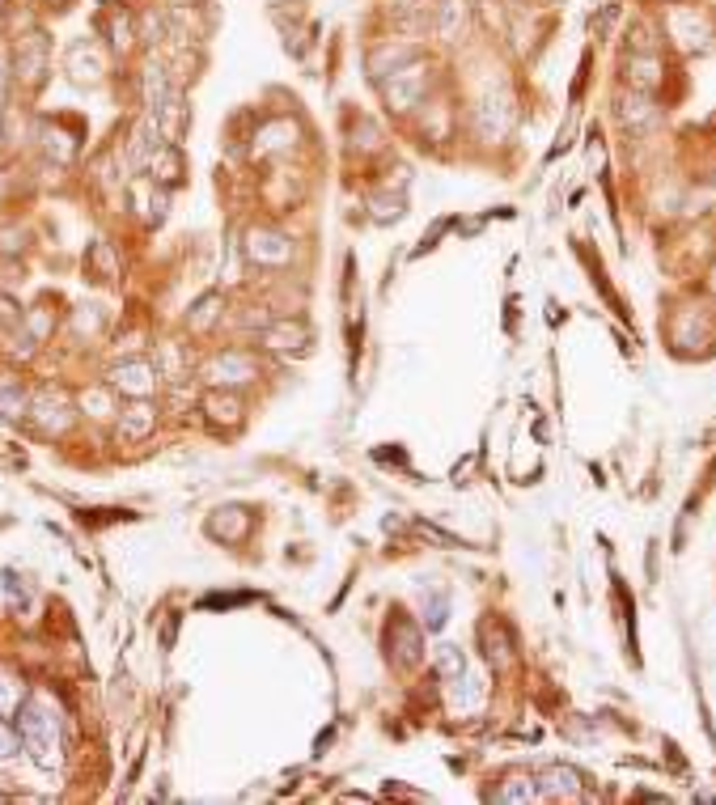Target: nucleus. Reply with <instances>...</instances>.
Wrapping results in <instances>:
<instances>
[{"instance_id": "f257e3e1", "label": "nucleus", "mask_w": 716, "mask_h": 805, "mask_svg": "<svg viewBox=\"0 0 716 805\" xmlns=\"http://www.w3.org/2000/svg\"><path fill=\"white\" fill-rule=\"evenodd\" d=\"M17 729H22V746L26 755L51 772V767H60V717L47 708V700H30L17 712Z\"/></svg>"}, {"instance_id": "f03ea898", "label": "nucleus", "mask_w": 716, "mask_h": 805, "mask_svg": "<svg viewBox=\"0 0 716 805\" xmlns=\"http://www.w3.org/2000/svg\"><path fill=\"white\" fill-rule=\"evenodd\" d=\"M64 73L73 77L77 85H98V81L106 77V56H102V47H98L94 39L68 43V51H64Z\"/></svg>"}, {"instance_id": "7ed1b4c3", "label": "nucleus", "mask_w": 716, "mask_h": 805, "mask_svg": "<svg viewBox=\"0 0 716 805\" xmlns=\"http://www.w3.org/2000/svg\"><path fill=\"white\" fill-rule=\"evenodd\" d=\"M420 94H424V64L395 68V77H386V98L395 111H407L411 102H420Z\"/></svg>"}, {"instance_id": "20e7f679", "label": "nucleus", "mask_w": 716, "mask_h": 805, "mask_svg": "<svg viewBox=\"0 0 716 805\" xmlns=\"http://www.w3.org/2000/svg\"><path fill=\"white\" fill-rule=\"evenodd\" d=\"M246 250H250V259L255 263H284L293 255V242L284 238V234H267V229H255L250 234V242H246Z\"/></svg>"}, {"instance_id": "39448f33", "label": "nucleus", "mask_w": 716, "mask_h": 805, "mask_svg": "<svg viewBox=\"0 0 716 805\" xmlns=\"http://www.w3.org/2000/svg\"><path fill=\"white\" fill-rule=\"evenodd\" d=\"M17 73H22L30 85L43 81V73H47V43L39 39V34H30V39H22V47H17Z\"/></svg>"}, {"instance_id": "423d86ee", "label": "nucleus", "mask_w": 716, "mask_h": 805, "mask_svg": "<svg viewBox=\"0 0 716 805\" xmlns=\"http://www.w3.org/2000/svg\"><path fill=\"white\" fill-rule=\"evenodd\" d=\"M149 170H153V178L157 183H166V187H174V183H183V153H178V145H161L149 153Z\"/></svg>"}, {"instance_id": "0eeeda50", "label": "nucleus", "mask_w": 716, "mask_h": 805, "mask_svg": "<svg viewBox=\"0 0 716 805\" xmlns=\"http://www.w3.org/2000/svg\"><path fill=\"white\" fill-rule=\"evenodd\" d=\"M115 386H119V390H128V395H140V399H145L149 390L157 386V373H153L145 361H128V365H119V369H115Z\"/></svg>"}, {"instance_id": "6e6552de", "label": "nucleus", "mask_w": 716, "mask_h": 805, "mask_svg": "<svg viewBox=\"0 0 716 805\" xmlns=\"http://www.w3.org/2000/svg\"><path fill=\"white\" fill-rule=\"evenodd\" d=\"M390 632H399V649H390V657H395L399 666H411V661H420V632L411 628L403 615L390 619Z\"/></svg>"}, {"instance_id": "1a4fd4ad", "label": "nucleus", "mask_w": 716, "mask_h": 805, "mask_svg": "<svg viewBox=\"0 0 716 805\" xmlns=\"http://www.w3.org/2000/svg\"><path fill=\"white\" fill-rule=\"evenodd\" d=\"M250 373H255V365H250V356H242V352H229V356H221L217 365H212V378L217 382H246Z\"/></svg>"}, {"instance_id": "9d476101", "label": "nucleus", "mask_w": 716, "mask_h": 805, "mask_svg": "<svg viewBox=\"0 0 716 805\" xmlns=\"http://www.w3.org/2000/svg\"><path fill=\"white\" fill-rule=\"evenodd\" d=\"M26 411V395L17 386H5L0 382V416H9V420H17Z\"/></svg>"}, {"instance_id": "9b49d317", "label": "nucleus", "mask_w": 716, "mask_h": 805, "mask_svg": "<svg viewBox=\"0 0 716 805\" xmlns=\"http://www.w3.org/2000/svg\"><path fill=\"white\" fill-rule=\"evenodd\" d=\"M267 344H272V348L306 344V327H276V331H267Z\"/></svg>"}, {"instance_id": "f8f14e48", "label": "nucleus", "mask_w": 716, "mask_h": 805, "mask_svg": "<svg viewBox=\"0 0 716 805\" xmlns=\"http://www.w3.org/2000/svg\"><path fill=\"white\" fill-rule=\"evenodd\" d=\"M145 428H149V403H132V407H128V420H123V433L140 437Z\"/></svg>"}, {"instance_id": "ddd939ff", "label": "nucleus", "mask_w": 716, "mask_h": 805, "mask_svg": "<svg viewBox=\"0 0 716 805\" xmlns=\"http://www.w3.org/2000/svg\"><path fill=\"white\" fill-rule=\"evenodd\" d=\"M17 704H22V687L9 674H0V712H13Z\"/></svg>"}, {"instance_id": "4468645a", "label": "nucleus", "mask_w": 716, "mask_h": 805, "mask_svg": "<svg viewBox=\"0 0 716 805\" xmlns=\"http://www.w3.org/2000/svg\"><path fill=\"white\" fill-rule=\"evenodd\" d=\"M111 43H115V51H123V47H132V22H128V17H115V22H111Z\"/></svg>"}, {"instance_id": "2eb2a0df", "label": "nucleus", "mask_w": 716, "mask_h": 805, "mask_svg": "<svg viewBox=\"0 0 716 805\" xmlns=\"http://www.w3.org/2000/svg\"><path fill=\"white\" fill-rule=\"evenodd\" d=\"M462 670H467V666H462V657H458L454 649H441V674H445V678H458Z\"/></svg>"}, {"instance_id": "dca6fc26", "label": "nucleus", "mask_w": 716, "mask_h": 805, "mask_svg": "<svg viewBox=\"0 0 716 805\" xmlns=\"http://www.w3.org/2000/svg\"><path fill=\"white\" fill-rule=\"evenodd\" d=\"M13 750H17V738H13V733H9L5 725H0V763L13 759Z\"/></svg>"}, {"instance_id": "f3484780", "label": "nucleus", "mask_w": 716, "mask_h": 805, "mask_svg": "<svg viewBox=\"0 0 716 805\" xmlns=\"http://www.w3.org/2000/svg\"><path fill=\"white\" fill-rule=\"evenodd\" d=\"M212 310H217V297H208V301H204V310H200V314H195V318H191V327H208V318H212Z\"/></svg>"}, {"instance_id": "a211bd4d", "label": "nucleus", "mask_w": 716, "mask_h": 805, "mask_svg": "<svg viewBox=\"0 0 716 805\" xmlns=\"http://www.w3.org/2000/svg\"><path fill=\"white\" fill-rule=\"evenodd\" d=\"M0 94H5V73H0Z\"/></svg>"}, {"instance_id": "6ab92c4d", "label": "nucleus", "mask_w": 716, "mask_h": 805, "mask_svg": "<svg viewBox=\"0 0 716 805\" xmlns=\"http://www.w3.org/2000/svg\"><path fill=\"white\" fill-rule=\"evenodd\" d=\"M98 5H111V0H98Z\"/></svg>"}, {"instance_id": "aec40b11", "label": "nucleus", "mask_w": 716, "mask_h": 805, "mask_svg": "<svg viewBox=\"0 0 716 805\" xmlns=\"http://www.w3.org/2000/svg\"><path fill=\"white\" fill-rule=\"evenodd\" d=\"M43 5H56V0H43Z\"/></svg>"}]
</instances>
